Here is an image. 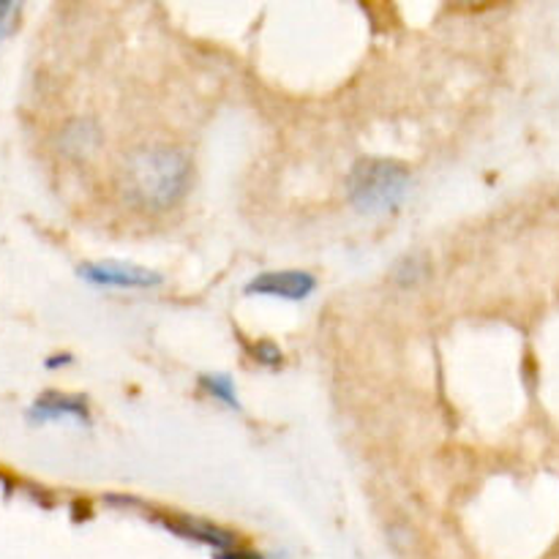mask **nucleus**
<instances>
[{"label":"nucleus","instance_id":"obj_9","mask_svg":"<svg viewBox=\"0 0 559 559\" xmlns=\"http://www.w3.org/2000/svg\"><path fill=\"white\" fill-rule=\"evenodd\" d=\"M254 355H260L262 364H278V360H282V353H278L273 344H260V347L254 349Z\"/></svg>","mask_w":559,"mask_h":559},{"label":"nucleus","instance_id":"obj_11","mask_svg":"<svg viewBox=\"0 0 559 559\" xmlns=\"http://www.w3.org/2000/svg\"><path fill=\"white\" fill-rule=\"evenodd\" d=\"M216 559H260V557L246 555V551H224V555H218Z\"/></svg>","mask_w":559,"mask_h":559},{"label":"nucleus","instance_id":"obj_6","mask_svg":"<svg viewBox=\"0 0 559 559\" xmlns=\"http://www.w3.org/2000/svg\"><path fill=\"white\" fill-rule=\"evenodd\" d=\"M33 418L36 420H60V418H74L87 420V407L80 396H60V393H47L41 402L33 407Z\"/></svg>","mask_w":559,"mask_h":559},{"label":"nucleus","instance_id":"obj_8","mask_svg":"<svg viewBox=\"0 0 559 559\" xmlns=\"http://www.w3.org/2000/svg\"><path fill=\"white\" fill-rule=\"evenodd\" d=\"M202 388L211 393L213 399L218 402L229 404V407H238V396H235V385L227 374H213V377H202Z\"/></svg>","mask_w":559,"mask_h":559},{"label":"nucleus","instance_id":"obj_3","mask_svg":"<svg viewBox=\"0 0 559 559\" xmlns=\"http://www.w3.org/2000/svg\"><path fill=\"white\" fill-rule=\"evenodd\" d=\"M80 276L91 282L93 287H107V289H147L158 287L162 276L147 267L131 265V262H91V265L80 267Z\"/></svg>","mask_w":559,"mask_h":559},{"label":"nucleus","instance_id":"obj_10","mask_svg":"<svg viewBox=\"0 0 559 559\" xmlns=\"http://www.w3.org/2000/svg\"><path fill=\"white\" fill-rule=\"evenodd\" d=\"M11 11H14V5H11V3H0V38L5 36V31H9Z\"/></svg>","mask_w":559,"mask_h":559},{"label":"nucleus","instance_id":"obj_1","mask_svg":"<svg viewBox=\"0 0 559 559\" xmlns=\"http://www.w3.org/2000/svg\"><path fill=\"white\" fill-rule=\"evenodd\" d=\"M118 186L123 200L140 211H173L189 194L191 162L173 145L136 147L123 158Z\"/></svg>","mask_w":559,"mask_h":559},{"label":"nucleus","instance_id":"obj_5","mask_svg":"<svg viewBox=\"0 0 559 559\" xmlns=\"http://www.w3.org/2000/svg\"><path fill=\"white\" fill-rule=\"evenodd\" d=\"M98 126L91 118H74L60 131V151L71 158H87L98 147Z\"/></svg>","mask_w":559,"mask_h":559},{"label":"nucleus","instance_id":"obj_4","mask_svg":"<svg viewBox=\"0 0 559 559\" xmlns=\"http://www.w3.org/2000/svg\"><path fill=\"white\" fill-rule=\"evenodd\" d=\"M317 289V278L306 271H276L262 273L246 284L249 295H271V298L306 300Z\"/></svg>","mask_w":559,"mask_h":559},{"label":"nucleus","instance_id":"obj_7","mask_svg":"<svg viewBox=\"0 0 559 559\" xmlns=\"http://www.w3.org/2000/svg\"><path fill=\"white\" fill-rule=\"evenodd\" d=\"M175 530H178L180 535H186V538H194L200 540V544H207V546H216V549H233V535L224 533V530H218L216 524H207V522H194V519H183L180 524H173Z\"/></svg>","mask_w":559,"mask_h":559},{"label":"nucleus","instance_id":"obj_2","mask_svg":"<svg viewBox=\"0 0 559 559\" xmlns=\"http://www.w3.org/2000/svg\"><path fill=\"white\" fill-rule=\"evenodd\" d=\"M409 189V173L393 158H360L347 178V194L355 211L382 216L396 211Z\"/></svg>","mask_w":559,"mask_h":559}]
</instances>
